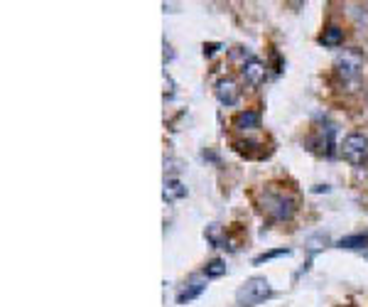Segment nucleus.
I'll list each match as a JSON object with an SVG mask.
<instances>
[{
    "label": "nucleus",
    "mask_w": 368,
    "mask_h": 307,
    "mask_svg": "<svg viewBox=\"0 0 368 307\" xmlns=\"http://www.w3.org/2000/svg\"><path fill=\"white\" fill-rule=\"evenodd\" d=\"M162 197H165L167 202L182 199V197H187V187H184L179 180H174V177H167V180H165V192H162Z\"/></svg>",
    "instance_id": "nucleus-9"
},
{
    "label": "nucleus",
    "mask_w": 368,
    "mask_h": 307,
    "mask_svg": "<svg viewBox=\"0 0 368 307\" xmlns=\"http://www.w3.org/2000/svg\"><path fill=\"white\" fill-rule=\"evenodd\" d=\"M226 270H228L226 263L216 258V261H211V263L204 268V275H206V278H221V275H226Z\"/></svg>",
    "instance_id": "nucleus-12"
},
{
    "label": "nucleus",
    "mask_w": 368,
    "mask_h": 307,
    "mask_svg": "<svg viewBox=\"0 0 368 307\" xmlns=\"http://www.w3.org/2000/svg\"><path fill=\"white\" fill-rule=\"evenodd\" d=\"M339 248H366L368 246V234H354V236H344L336 243Z\"/></svg>",
    "instance_id": "nucleus-11"
},
{
    "label": "nucleus",
    "mask_w": 368,
    "mask_h": 307,
    "mask_svg": "<svg viewBox=\"0 0 368 307\" xmlns=\"http://www.w3.org/2000/svg\"><path fill=\"white\" fill-rule=\"evenodd\" d=\"M206 290V280L204 278H192L187 285H184L182 290H179V295H177V302H189V300H194V297H199V295Z\"/></svg>",
    "instance_id": "nucleus-7"
},
{
    "label": "nucleus",
    "mask_w": 368,
    "mask_h": 307,
    "mask_svg": "<svg viewBox=\"0 0 368 307\" xmlns=\"http://www.w3.org/2000/svg\"><path fill=\"white\" fill-rule=\"evenodd\" d=\"M366 261H368V253H366Z\"/></svg>",
    "instance_id": "nucleus-14"
},
{
    "label": "nucleus",
    "mask_w": 368,
    "mask_h": 307,
    "mask_svg": "<svg viewBox=\"0 0 368 307\" xmlns=\"http://www.w3.org/2000/svg\"><path fill=\"white\" fill-rule=\"evenodd\" d=\"M341 155L351 165H363L368 160V138L363 133H349L341 143Z\"/></svg>",
    "instance_id": "nucleus-3"
},
{
    "label": "nucleus",
    "mask_w": 368,
    "mask_h": 307,
    "mask_svg": "<svg viewBox=\"0 0 368 307\" xmlns=\"http://www.w3.org/2000/svg\"><path fill=\"white\" fill-rule=\"evenodd\" d=\"M278 256H290V248H278V251L263 253V256H258V258H255V263H265V261H270V258H278Z\"/></svg>",
    "instance_id": "nucleus-13"
},
{
    "label": "nucleus",
    "mask_w": 368,
    "mask_h": 307,
    "mask_svg": "<svg viewBox=\"0 0 368 307\" xmlns=\"http://www.w3.org/2000/svg\"><path fill=\"white\" fill-rule=\"evenodd\" d=\"M263 211L278 221H285L295 214V199L285 192H265L263 194Z\"/></svg>",
    "instance_id": "nucleus-2"
},
{
    "label": "nucleus",
    "mask_w": 368,
    "mask_h": 307,
    "mask_svg": "<svg viewBox=\"0 0 368 307\" xmlns=\"http://www.w3.org/2000/svg\"><path fill=\"white\" fill-rule=\"evenodd\" d=\"M241 76L246 79L248 86H260L265 81V64L255 57H248L241 64Z\"/></svg>",
    "instance_id": "nucleus-5"
},
{
    "label": "nucleus",
    "mask_w": 368,
    "mask_h": 307,
    "mask_svg": "<svg viewBox=\"0 0 368 307\" xmlns=\"http://www.w3.org/2000/svg\"><path fill=\"white\" fill-rule=\"evenodd\" d=\"M319 42L324 44V47H339V44H344V30L336 27V25L326 27L322 32V37H319Z\"/></svg>",
    "instance_id": "nucleus-10"
},
{
    "label": "nucleus",
    "mask_w": 368,
    "mask_h": 307,
    "mask_svg": "<svg viewBox=\"0 0 368 307\" xmlns=\"http://www.w3.org/2000/svg\"><path fill=\"white\" fill-rule=\"evenodd\" d=\"M233 128L238 130H255L260 128V113L258 111H241L233 116Z\"/></svg>",
    "instance_id": "nucleus-8"
},
{
    "label": "nucleus",
    "mask_w": 368,
    "mask_h": 307,
    "mask_svg": "<svg viewBox=\"0 0 368 307\" xmlns=\"http://www.w3.org/2000/svg\"><path fill=\"white\" fill-rule=\"evenodd\" d=\"M270 295H272L270 280L263 278V275H255V278H248L241 288L236 290V305L238 307H255V305H260V302H265Z\"/></svg>",
    "instance_id": "nucleus-1"
},
{
    "label": "nucleus",
    "mask_w": 368,
    "mask_h": 307,
    "mask_svg": "<svg viewBox=\"0 0 368 307\" xmlns=\"http://www.w3.org/2000/svg\"><path fill=\"white\" fill-rule=\"evenodd\" d=\"M336 71H339V76L344 79H356L361 69H363V54L358 52V49H344L339 57H336Z\"/></svg>",
    "instance_id": "nucleus-4"
},
{
    "label": "nucleus",
    "mask_w": 368,
    "mask_h": 307,
    "mask_svg": "<svg viewBox=\"0 0 368 307\" xmlns=\"http://www.w3.org/2000/svg\"><path fill=\"white\" fill-rule=\"evenodd\" d=\"M213 94H216V98L224 103V106H233L238 98H241V89H238V84L233 81V79H221L219 84H216V89H213Z\"/></svg>",
    "instance_id": "nucleus-6"
}]
</instances>
